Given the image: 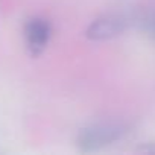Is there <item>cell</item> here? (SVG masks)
<instances>
[{
    "label": "cell",
    "instance_id": "cell-1",
    "mask_svg": "<svg viewBox=\"0 0 155 155\" xmlns=\"http://www.w3.org/2000/svg\"><path fill=\"white\" fill-rule=\"evenodd\" d=\"M126 132L125 125L119 123H97L81 132L79 144L85 150H94L102 146H107Z\"/></svg>",
    "mask_w": 155,
    "mask_h": 155
},
{
    "label": "cell",
    "instance_id": "cell-2",
    "mask_svg": "<svg viewBox=\"0 0 155 155\" xmlns=\"http://www.w3.org/2000/svg\"><path fill=\"white\" fill-rule=\"evenodd\" d=\"M126 21L119 17V15H110V17H104L97 21H94L88 31V37L94 38V40H105V38H111L117 34H120L125 29Z\"/></svg>",
    "mask_w": 155,
    "mask_h": 155
},
{
    "label": "cell",
    "instance_id": "cell-3",
    "mask_svg": "<svg viewBox=\"0 0 155 155\" xmlns=\"http://www.w3.org/2000/svg\"><path fill=\"white\" fill-rule=\"evenodd\" d=\"M26 38L32 49L38 50V49L44 47V44L49 38V26L41 20L31 21L26 28Z\"/></svg>",
    "mask_w": 155,
    "mask_h": 155
}]
</instances>
